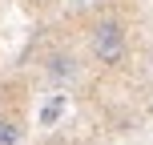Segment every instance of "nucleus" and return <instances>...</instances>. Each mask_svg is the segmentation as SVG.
Returning <instances> with one entry per match:
<instances>
[{
    "label": "nucleus",
    "mask_w": 153,
    "mask_h": 145,
    "mask_svg": "<svg viewBox=\"0 0 153 145\" xmlns=\"http://www.w3.org/2000/svg\"><path fill=\"white\" fill-rule=\"evenodd\" d=\"M89 53L101 69H117L129 53V32H125L121 20H97L93 24V36H89Z\"/></svg>",
    "instance_id": "obj_1"
},
{
    "label": "nucleus",
    "mask_w": 153,
    "mask_h": 145,
    "mask_svg": "<svg viewBox=\"0 0 153 145\" xmlns=\"http://www.w3.org/2000/svg\"><path fill=\"white\" fill-rule=\"evenodd\" d=\"M48 77H53V81H69V77H76V61H73L69 53L48 57Z\"/></svg>",
    "instance_id": "obj_2"
},
{
    "label": "nucleus",
    "mask_w": 153,
    "mask_h": 145,
    "mask_svg": "<svg viewBox=\"0 0 153 145\" xmlns=\"http://www.w3.org/2000/svg\"><path fill=\"white\" fill-rule=\"evenodd\" d=\"M20 137H24L20 121L16 117H0V145H20Z\"/></svg>",
    "instance_id": "obj_3"
},
{
    "label": "nucleus",
    "mask_w": 153,
    "mask_h": 145,
    "mask_svg": "<svg viewBox=\"0 0 153 145\" xmlns=\"http://www.w3.org/2000/svg\"><path fill=\"white\" fill-rule=\"evenodd\" d=\"M61 105H65V101H61V97H56V101H53V105H48V109H45V113H40V121H45V125H48V121H56V113H61Z\"/></svg>",
    "instance_id": "obj_4"
}]
</instances>
